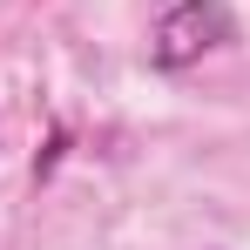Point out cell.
Returning <instances> with one entry per match:
<instances>
[{
	"label": "cell",
	"instance_id": "1",
	"mask_svg": "<svg viewBox=\"0 0 250 250\" xmlns=\"http://www.w3.org/2000/svg\"><path fill=\"white\" fill-rule=\"evenodd\" d=\"M237 34V21H230V7L223 0H183V7H169L163 21H156V41H149V61L156 68H189V61H203L209 47H223Z\"/></svg>",
	"mask_w": 250,
	"mask_h": 250
}]
</instances>
